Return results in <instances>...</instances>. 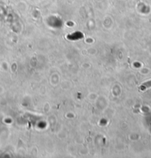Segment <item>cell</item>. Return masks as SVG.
Returning <instances> with one entry per match:
<instances>
[{
	"label": "cell",
	"mask_w": 151,
	"mask_h": 158,
	"mask_svg": "<svg viewBox=\"0 0 151 158\" xmlns=\"http://www.w3.org/2000/svg\"><path fill=\"white\" fill-rule=\"evenodd\" d=\"M151 86V81H150V82H147V83H145V84H144L141 87H140V90H141L142 91H144L145 90V89L147 88V87H148V86Z\"/></svg>",
	"instance_id": "6da1fadb"
}]
</instances>
